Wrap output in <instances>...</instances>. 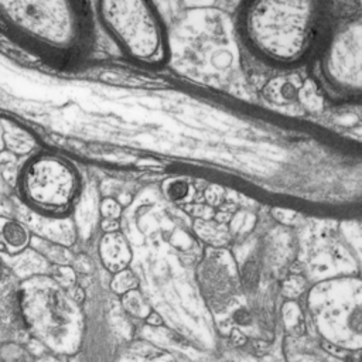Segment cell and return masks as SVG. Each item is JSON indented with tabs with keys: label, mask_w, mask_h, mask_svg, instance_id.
<instances>
[{
	"label": "cell",
	"mask_w": 362,
	"mask_h": 362,
	"mask_svg": "<svg viewBox=\"0 0 362 362\" xmlns=\"http://www.w3.org/2000/svg\"><path fill=\"white\" fill-rule=\"evenodd\" d=\"M100 214L103 219H117L120 218L122 214V206L115 198H105L100 202Z\"/></svg>",
	"instance_id": "16"
},
{
	"label": "cell",
	"mask_w": 362,
	"mask_h": 362,
	"mask_svg": "<svg viewBox=\"0 0 362 362\" xmlns=\"http://www.w3.org/2000/svg\"><path fill=\"white\" fill-rule=\"evenodd\" d=\"M25 328L20 310V284L0 260V339L11 338Z\"/></svg>",
	"instance_id": "6"
},
{
	"label": "cell",
	"mask_w": 362,
	"mask_h": 362,
	"mask_svg": "<svg viewBox=\"0 0 362 362\" xmlns=\"http://www.w3.org/2000/svg\"><path fill=\"white\" fill-rule=\"evenodd\" d=\"M189 191V187L187 182L180 181V180H173L168 182L167 188V195L173 199H184Z\"/></svg>",
	"instance_id": "17"
},
{
	"label": "cell",
	"mask_w": 362,
	"mask_h": 362,
	"mask_svg": "<svg viewBox=\"0 0 362 362\" xmlns=\"http://www.w3.org/2000/svg\"><path fill=\"white\" fill-rule=\"evenodd\" d=\"M98 10L107 31L132 59L157 64L164 58L163 27L150 3L139 0L100 1Z\"/></svg>",
	"instance_id": "4"
},
{
	"label": "cell",
	"mask_w": 362,
	"mask_h": 362,
	"mask_svg": "<svg viewBox=\"0 0 362 362\" xmlns=\"http://www.w3.org/2000/svg\"><path fill=\"white\" fill-rule=\"evenodd\" d=\"M99 253L102 262L112 273H117L126 269L132 259L129 243L119 232L105 233L99 245Z\"/></svg>",
	"instance_id": "7"
},
{
	"label": "cell",
	"mask_w": 362,
	"mask_h": 362,
	"mask_svg": "<svg viewBox=\"0 0 362 362\" xmlns=\"http://www.w3.org/2000/svg\"><path fill=\"white\" fill-rule=\"evenodd\" d=\"M314 1H253L242 13L247 44L276 65H293L313 48L320 25Z\"/></svg>",
	"instance_id": "2"
},
{
	"label": "cell",
	"mask_w": 362,
	"mask_h": 362,
	"mask_svg": "<svg viewBox=\"0 0 362 362\" xmlns=\"http://www.w3.org/2000/svg\"><path fill=\"white\" fill-rule=\"evenodd\" d=\"M102 229L105 233H113L119 230V221L117 219H103L102 221Z\"/></svg>",
	"instance_id": "19"
},
{
	"label": "cell",
	"mask_w": 362,
	"mask_h": 362,
	"mask_svg": "<svg viewBox=\"0 0 362 362\" xmlns=\"http://www.w3.org/2000/svg\"><path fill=\"white\" fill-rule=\"evenodd\" d=\"M103 82L115 83V85H124V86H156L151 83V79L147 78H140L134 76L132 74H123V72H113V71H106L100 74L99 76Z\"/></svg>",
	"instance_id": "13"
},
{
	"label": "cell",
	"mask_w": 362,
	"mask_h": 362,
	"mask_svg": "<svg viewBox=\"0 0 362 362\" xmlns=\"http://www.w3.org/2000/svg\"><path fill=\"white\" fill-rule=\"evenodd\" d=\"M230 339H232V342H233L235 345H238V346H242V345L246 344V337H245L238 328H233V329H232V332H230Z\"/></svg>",
	"instance_id": "20"
},
{
	"label": "cell",
	"mask_w": 362,
	"mask_h": 362,
	"mask_svg": "<svg viewBox=\"0 0 362 362\" xmlns=\"http://www.w3.org/2000/svg\"><path fill=\"white\" fill-rule=\"evenodd\" d=\"M195 232L212 246H222L228 240V228L223 223L211 219H197Z\"/></svg>",
	"instance_id": "11"
},
{
	"label": "cell",
	"mask_w": 362,
	"mask_h": 362,
	"mask_svg": "<svg viewBox=\"0 0 362 362\" xmlns=\"http://www.w3.org/2000/svg\"><path fill=\"white\" fill-rule=\"evenodd\" d=\"M146 321H147V324H150V325H156V327L163 325L161 317H160L157 313H154V311H150V313H148V315L146 317Z\"/></svg>",
	"instance_id": "22"
},
{
	"label": "cell",
	"mask_w": 362,
	"mask_h": 362,
	"mask_svg": "<svg viewBox=\"0 0 362 362\" xmlns=\"http://www.w3.org/2000/svg\"><path fill=\"white\" fill-rule=\"evenodd\" d=\"M122 303H123V307L133 315L136 317H140V318H146L148 315V313L151 311L147 305V303L144 301L143 296L136 291V290H132L126 294H123V298H122Z\"/></svg>",
	"instance_id": "14"
},
{
	"label": "cell",
	"mask_w": 362,
	"mask_h": 362,
	"mask_svg": "<svg viewBox=\"0 0 362 362\" xmlns=\"http://www.w3.org/2000/svg\"><path fill=\"white\" fill-rule=\"evenodd\" d=\"M222 198H223V192L218 185H211L205 191V199H206V204L211 208L215 206V205H219L222 202Z\"/></svg>",
	"instance_id": "18"
},
{
	"label": "cell",
	"mask_w": 362,
	"mask_h": 362,
	"mask_svg": "<svg viewBox=\"0 0 362 362\" xmlns=\"http://www.w3.org/2000/svg\"><path fill=\"white\" fill-rule=\"evenodd\" d=\"M235 321L240 325H246L250 322V314L246 310H239L235 313Z\"/></svg>",
	"instance_id": "21"
},
{
	"label": "cell",
	"mask_w": 362,
	"mask_h": 362,
	"mask_svg": "<svg viewBox=\"0 0 362 362\" xmlns=\"http://www.w3.org/2000/svg\"><path fill=\"white\" fill-rule=\"evenodd\" d=\"M17 187L23 201L35 212L61 218L71 209L79 188L75 168L64 158L40 153L20 170Z\"/></svg>",
	"instance_id": "3"
},
{
	"label": "cell",
	"mask_w": 362,
	"mask_h": 362,
	"mask_svg": "<svg viewBox=\"0 0 362 362\" xmlns=\"http://www.w3.org/2000/svg\"><path fill=\"white\" fill-rule=\"evenodd\" d=\"M30 242V233L17 221L0 218V243L4 250L10 253H17L23 250Z\"/></svg>",
	"instance_id": "8"
},
{
	"label": "cell",
	"mask_w": 362,
	"mask_h": 362,
	"mask_svg": "<svg viewBox=\"0 0 362 362\" xmlns=\"http://www.w3.org/2000/svg\"><path fill=\"white\" fill-rule=\"evenodd\" d=\"M297 100L303 103V106L310 112H318L322 107V98L318 92L317 85L308 79L305 81L297 92Z\"/></svg>",
	"instance_id": "12"
},
{
	"label": "cell",
	"mask_w": 362,
	"mask_h": 362,
	"mask_svg": "<svg viewBox=\"0 0 362 362\" xmlns=\"http://www.w3.org/2000/svg\"><path fill=\"white\" fill-rule=\"evenodd\" d=\"M85 3L0 1V41L51 65L79 55L89 37Z\"/></svg>",
	"instance_id": "1"
},
{
	"label": "cell",
	"mask_w": 362,
	"mask_h": 362,
	"mask_svg": "<svg viewBox=\"0 0 362 362\" xmlns=\"http://www.w3.org/2000/svg\"><path fill=\"white\" fill-rule=\"evenodd\" d=\"M361 23L349 21L339 27L325 44L321 71L329 88L342 96L361 92Z\"/></svg>",
	"instance_id": "5"
},
{
	"label": "cell",
	"mask_w": 362,
	"mask_h": 362,
	"mask_svg": "<svg viewBox=\"0 0 362 362\" xmlns=\"http://www.w3.org/2000/svg\"><path fill=\"white\" fill-rule=\"evenodd\" d=\"M1 124L4 127L3 137L7 148L13 150L14 153L24 154L35 146L37 143L35 137L30 134L27 130H24L23 127L10 122H3V120H1Z\"/></svg>",
	"instance_id": "10"
},
{
	"label": "cell",
	"mask_w": 362,
	"mask_h": 362,
	"mask_svg": "<svg viewBox=\"0 0 362 362\" xmlns=\"http://www.w3.org/2000/svg\"><path fill=\"white\" fill-rule=\"evenodd\" d=\"M298 85H296L290 78H274L266 83L263 88V95L269 102L276 105H284L297 100Z\"/></svg>",
	"instance_id": "9"
},
{
	"label": "cell",
	"mask_w": 362,
	"mask_h": 362,
	"mask_svg": "<svg viewBox=\"0 0 362 362\" xmlns=\"http://www.w3.org/2000/svg\"><path fill=\"white\" fill-rule=\"evenodd\" d=\"M112 290L117 294H126L132 290H136L137 287V279L136 276L129 270V269H123L117 273L113 274L112 279V284H110Z\"/></svg>",
	"instance_id": "15"
},
{
	"label": "cell",
	"mask_w": 362,
	"mask_h": 362,
	"mask_svg": "<svg viewBox=\"0 0 362 362\" xmlns=\"http://www.w3.org/2000/svg\"><path fill=\"white\" fill-rule=\"evenodd\" d=\"M83 290L82 288H75V291H74V298L78 301V303H82L83 301Z\"/></svg>",
	"instance_id": "23"
}]
</instances>
